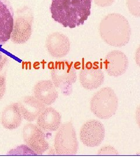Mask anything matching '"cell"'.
Masks as SVG:
<instances>
[{"label":"cell","instance_id":"obj_10","mask_svg":"<svg viewBox=\"0 0 140 157\" xmlns=\"http://www.w3.org/2000/svg\"><path fill=\"white\" fill-rule=\"evenodd\" d=\"M104 65L109 75L118 77L126 72L129 67V59L122 51H112L105 57Z\"/></svg>","mask_w":140,"mask_h":157},{"label":"cell","instance_id":"obj_21","mask_svg":"<svg viewBox=\"0 0 140 157\" xmlns=\"http://www.w3.org/2000/svg\"><path fill=\"white\" fill-rule=\"evenodd\" d=\"M5 62V61L3 59V54L2 52L0 51V66Z\"/></svg>","mask_w":140,"mask_h":157},{"label":"cell","instance_id":"obj_3","mask_svg":"<svg viewBox=\"0 0 140 157\" xmlns=\"http://www.w3.org/2000/svg\"><path fill=\"white\" fill-rule=\"evenodd\" d=\"M118 98L110 87H105L92 97L90 103L92 112L101 119L111 118L117 111Z\"/></svg>","mask_w":140,"mask_h":157},{"label":"cell","instance_id":"obj_2","mask_svg":"<svg viewBox=\"0 0 140 157\" xmlns=\"http://www.w3.org/2000/svg\"><path fill=\"white\" fill-rule=\"evenodd\" d=\"M99 30L102 39L107 44L115 47L127 44L131 34L128 20L116 13H109L104 17L100 23Z\"/></svg>","mask_w":140,"mask_h":157},{"label":"cell","instance_id":"obj_17","mask_svg":"<svg viewBox=\"0 0 140 157\" xmlns=\"http://www.w3.org/2000/svg\"><path fill=\"white\" fill-rule=\"evenodd\" d=\"M127 6L130 13L135 17L140 16V0H127Z\"/></svg>","mask_w":140,"mask_h":157},{"label":"cell","instance_id":"obj_9","mask_svg":"<svg viewBox=\"0 0 140 157\" xmlns=\"http://www.w3.org/2000/svg\"><path fill=\"white\" fill-rule=\"evenodd\" d=\"M14 13L8 0H0V45L6 43L11 38Z\"/></svg>","mask_w":140,"mask_h":157},{"label":"cell","instance_id":"obj_14","mask_svg":"<svg viewBox=\"0 0 140 157\" xmlns=\"http://www.w3.org/2000/svg\"><path fill=\"white\" fill-rule=\"evenodd\" d=\"M60 113L51 107L45 108L38 116V126L47 132H56L61 125Z\"/></svg>","mask_w":140,"mask_h":157},{"label":"cell","instance_id":"obj_19","mask_svg":"<svg viewBox=\"0 0 140 157\" xmlns=\"http://www.w3.org/2000/svg\"><path fill=\"white\" fill-rule=\"evenodd\" d=\"M98 155H116L118 154V151L111 146H106L103 147L98 152Z\"/></svg>","mask_w":140,"mask_h":157},{"label":"cell","instance_id":"obj_18","mask_svg":"<svg viewBox=\"0 0 140 157\" xmlns=\"http://www.w3.org/2000/svg\"><path fill=\"white\" fill-rule=\"evenodd\" d=\"M5 63V62H4ZM4 63H3L0 66V100L2 99L3 96L5 94L6 90V75L4 74H1V72L2 69L4 66Z\"/></svg>","mask_w":140,"mask_h":157},{"label":"cell","instance_id":"obj_11","mask_svg":"<svg viewBox=\"0 0 140 157\" xmlns=\"http://www.w3.org/2000/svg\"><path fill=\"white\" fill-rule=\"evenodd\" d=\"M70 41L67 36L60 32H54L48 36L46 47L53 58H61L66 56L70 51Z\"/></svg>","mask_w":140,"mask_h":157},{"label":"cell","instance_id":"obj_5","mask_svg":"<svg viewBox=\"0 0 140 157\" xmlns=\"http://www.w3.org/2000/svg\"><path fill=\"white\" fill-rule=\"evenodd\" d=\"M51 76L55 87L62 89L66 95L71 94L72 85L77 79L73 62L65 60L55 63L51 71Z\"/></svg>","mask_w":140,"mask_h":157},{"label":"cell","instance_id":"obj_1","mask_svg":"<svg viewBox=\"0 0 140 157\" xmlns=\"http://www.w3.org/2000/svg\"><path fill=\"white\" fill-rule=\"evenodd\" d=\"M92 0H52V18L65 28L82 25L90 15Z\"/></svg>","mask_w":140,"mask_h":157},{"label":"cell","instance_id":"obj_20","mask_svg":"<svg viewBox=\"0 0 140 157\" xmlns=\"http://www.w3.org/2000/svg\"><path fill=\"white\" fill-rule=\"evenodd\" d=\"M96 6L101 7H107L112 6L115 0H94Z\"/></svg>","mask_w":140,"mask_h":157},{"label":"cell","instance_id":"obj_12","mask_svg":"<svg viewBox=\"0 0 140 157\" xmlns=\"http://www.w3.org/2000/svg\"><path fill=\"white\" fill-rule=\"evenodd\" d=\"M90 65L81 71L79 82L84 89L92 90L98 89L103 83L105 76L100 68Z\"/></svg>","mask_w":140,"mask_h":157},{"label":"cell","instance_id":"obj_13","mask_svg":"<svg viewBox=\"0 0 140 157\" xmlns=\"http://www.w3.org/2000/svg\"><path fill=\"white\" fill-rule=\"evenodd\" d=\"M34 97L45 105H50L58 98V92L53 82L43 80L38 82L34 86Z\"/></svg>","mask_w":140,"mask_h":157},{"label":"cell","instance_id":"obj_16","mask_svg":"<svg viewBox=\"0 0 140 157\" xmlns=\"http://www.w3.org/2000/svg\"><path fill=\"white\" fill-rule=\"evenodd\" d=\"M22 119L17 102L7 106L4 109L1 121L3 127L6 129L14 130L20 126Z\"/></svg>","mask_w":140,"mask_h":157},{"label":"cell","instance_id":"obj_4","mask_svg":"<svg viewBox=\"0 0 140 157\" xmlns=\"http://www.w3.org/2000/svg\"><path fill=\"white\" fill-rule=\"evenodd\" d=\"M54 146L56 154L60 155H74L78 150V142L72 122L62 124L57 130Z\"/></svg>","mask_w":140,"mask_h":157},{"label":"cell","instance_id":"obj_6","mask_svg":"<svg viewBox=\"0 0 140 157\" xmlns=\"http://www.w3.org/2000/svg\"><path fill=\"white\" fill-rule=\"evenodd\" d=\"M22 136L26 144L36 154L42 155L49 148L44 132L35 124H26L23 128Z\"/></svg>","mask_w":140,"mask_h":157},{"label":"cell","instance_id":"obj_15","mask_svg":"<svg viewBox=\"0 0 140 157\" xmlns=\"http://www.w3.org/2000/svg\"><path fill=\"white\" fill-rule=\"evenodd\" d=\"M23 118L29 122L34 121L45 108V105L32 96H26L18 102Z\"/></svg>","mask_w":140,"mask_h":157},{"label":"cell","instance_id":"obj_8","mask_svg":"<svg viewBox=\"0 0 140 157\" xmlns=\"http://www.w3.org/2000/svg\"><path fill=\"white\" fill-rule=\"evenodd\" d=\"M33 17L26 11L21 13L14 22V26L11 34L12 42L17 44H23L30 39L32 31Z\"/></svg>","mask_w":140,"mask_h":157},{"label":"cell","instance_id":"obj_7","mask_svg":"<svg viewBox=\"0 0 140 157\" xmlns=\"http://www.w3.org/2000/svg\"><path fill=\"white\" fill-rule=\"evenodd\" d=\"M105 129L98 120L92 119L82 125L80 130V139L84 145L89 147L99 146L105 139Z\"/></svg>","mask_w":140,"mask_h":157}]
</instances>
